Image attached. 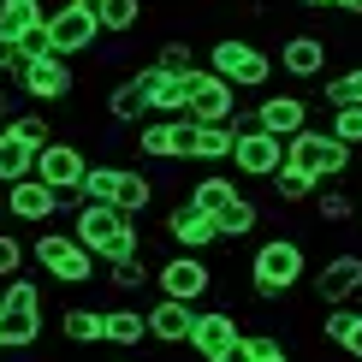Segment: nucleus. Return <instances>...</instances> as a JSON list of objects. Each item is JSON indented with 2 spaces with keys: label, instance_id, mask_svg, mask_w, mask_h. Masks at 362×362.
<instances>
[{
  "label": "nucleus",
  "instance_id": "26",
  "mask_svg": "<svg viewBox=\"0 0 362 362\" xmlns=\"http://www.w3.org/2000/svg\"><path fill=\"white\" fill-rule=\"evenodd\" d=\"M267 185H274V196H279L285 208H297V202H315V190H321V185H315V178H309L303 167H291V160H285V167H279L274 178H267Z\"/></svg>",
  "mask_w": 362,
  "mask_h": 362
},
{
  "label": "nucleus",
  "instance_id": "49",
  "mask_svg": "<svg viewBox=\"0 0 362 362\" xmlns=\"http://www.w3.org/2000/svg\"><path fill=\"white\" fill-rule=\"evenodd\" d=\"M333 12H344V18H362V0H333Z\"/></svg>",
  "mask_w": 362,
  "mask_h": 362
},
{
  "label": "nucleus",
  "instance_id": "30",
  "mask_svg": "<svg viewBox=\"0 0 362 362\" xmlns=\"http://www.w3.org/2000/svg\"><path fill=\"white\" fill-rule=\"evenodd\" d=\"M48 18V6L42 0H0V36H24L30 24Z\"/></svg>",
  "mask_w": 362,
  "mask_h": 362
},
{
  "label": "nucleus",
  "instance_id": "29",
  "mask_svg": "<svg viewBox=\"0 0 362 362\" xmlns=\"http://www.w3.org/2000/svg\"><path fill=\"white\" fill-rule=\"evenodd\" d=\"M59 339H71V344H101V309H66L59 315Z\"/></svg>",
  "mask_w": 362,
  "mask_h": 362
},
{
  "label": "nucleus",
  "instance_id": "3",
  "mask_svg": "<svg viewBox=\"0 0 362 362\" xmlns=\"http://www.w3.org/2000/svg\"><path fill=\"white\" fill-rule=\"evenodd\" d=\"M36 339H42V285L18 274L0 285V351H30Z\"/></svg>",
  "mask_w": 362,
  "mask_h": 362
},
{
  "label": "nucleus",
  "instance_id": "23",
  "mask_svg": "<svg viewBox=\"0 0 362 362\" xmlns=\"http://www.w3.org/2000/svg\"><path fill=\"white\" fill-rule=\"evenodd\" d=\"M155 202V185H148L143 173H131V167H119V178H113V196H107V208H119L125 220H137L143 208Z\"/></svg>",
  "mask_w": 362,
  "mask_h": 362
},
{
  "label": "nucleus",
  "instance_id": "14",
  "mask_svg": "<svg viewBox=\"0 0 362 362\" xmlns=\"http://www.w3.org/2000/svg\"><path fill=\"white\" fill-rule=\"evenodd\" d=\"M362 291V250H339V255H327V267L315 274V297L321 303H351V297Z\"/></svg>",
  "mask_w": 362,
  "mask_h": 362
},
{
  "label": "nucleus",
  "instance_id": "32",
  "mask_svg": "<svg viewBox=\"0 0 362 362\" xmlns=\"http://www.w3.org/2000/svg\"><path fill=\"white\" fill-rule=\"evenodd\" d=\"M321 95H327V107H362V66H344L339 78H327Z\"/></svg>",
  "mask_w": 362,
  "mask_h": 362
},
{
  "label": "nucleus",
  "instance_id": "25",
  "mask_svg": "<svg viewBox=\"0 0 362 362\" xmlns=\"http://www.w3.org/2000/svg\"><path fill=\"white\" fill-rule=\"evenodd\" d=\"M143 18V0H95V24L101 36H131Z\"/></svg>",
  "mask_w": 362,
  "mask_h": 362
},
{
  "label": "nucleus",
  "instance_id": "2",
  "mask_svg": "<svg viewBox=\"0 0 362 362\" xmlns=\"http://www.w3.org/2000/svg\"><path fill=\"white\" fill-rule=\"evenodd\" d=\"M71 238H78L89 255H107V262L143 250L137 220H125V214H119V208H107V202H78V208H71Z\"/></svg>",
  "mask_w": 362,
  "mask_h": 362
},
{
  "label": "nucleus",
  "instance_id": "8",
  "mask_svg": "<svg viewBox=\"0 0 362 362\" xmlns=\"http://www.w3.org/2000/svg\"><path fill=\"white\" fill-rule=\"evenodd\" d=\"M155 285H160V297L167 303H202L208 291H214V267L202 262V255H167V262L155 267Z\"/></svg>",
  "mask_w": 362,
  "mask_h": 362
},
{
  "label": "nucleus",
  "instance_id": "39",
  "mask_svg": "<svg viewBox=\"0 0 362 362\" xmlns=\"http://www.w3.org/2000/svg\"><path fill=\"white\" fill-rule=\"evenodd\" d=\"M327 137L344 143V148H362V107H333V125H327Z\"/></svg>",
  "mask_w": 362,
  "mask_h": 362
},
{
  "label": "nucleus",
  "instance_id": "50",
  "mask_svg": "<svg viewBox=\"0 0 362 362\" xmlns=\"http://www.w3.org/2000/svg\"><path fill=\"white\" fill-rule=\"evenodd\" d=\"M297 6H309V12H321V6H333V0H297Z\"/></svg>",
  "mask_w": 362,
  "mask_h": 362
},
{
  "label": "nucleus",
  "instance_id": "37",
  "mask_svg": "<svg viewBox=\"0 0 362 362\" xmlns=\"http://www.w3.org/2000/svg\"><path fill=\"white\" fill-rule=\"evenodd\" d=\"M12 42H18V59H24V66H36V59H54V36H48V18H42V24H30L24 36H12Z\"/></svg>",
  "mask_w": 362,
  "mask_h": 362
},
{
  "label": "nucleus",
  "instance_id": "9",
  "mask_svg": "<svg viewBox=\"0 0 362 362\" xmlns=\"http://www.w3.org/2000/svg\"><path fill=\"white\" fill-rule=\"evenodd\" d=\"M83 173H89L83 148H78V143H66V137H54L48 148H36V160H30V178H42L54 196H78Z\"/></svg>",
  "mask_w": 362,
  "mask_h": 362
},
{
  "label": "nucleus",
  "instance_id": "34",
  "mask_svg": "<svg viewBox=\"0 0 362 362\" xmlns=\"http://www.w3.org/2000/svg\"><path fill=\"white\" fill-rule=\"evenodd\" d=\"M232 125H196V160H232Z\"/></svg>",
  "mask_w": 362,
  "mask_h": 362
},
{
  "label": "nucleus",
  "instance_id": "16",
  "mask_svg": "<svg viewBox=\"0 0 362 362\" xmlns=\"http://www.w3.org/2000/svg\"><path fill=\"white\" fill-rule=\"evenodd\" d=\"M274 71H285L291 83H309L327 71V42L321 36H285L279 54H274Z\"/></svg>",
  "mask_w": 362,
  "mask_h": 362
},
{
  "label": "nucleus",
  "instance_id": "35",
  "mask_svg": "<svg viewBox=\"0 0 362 362\" xmlns=\"http://www.w3.org/2000/svg\"><path fill=\"white\" fill-rule=\"evenodd\" d=\"M107 285L113 291H143L148 285V262L143 255H119V262H107Z\"/></svg>",
  "mask_w": 362,
  "mask_h": 362
},
{
  "label": "nucleus",
  "instance_id": "7",
  "mask_svg": "<svg viewBox=\"0 0 362 362\" xmlns=\"http://www.w3.org/2000/svg\"><path fill=\"white\" fill-rule=\"evenodd\" d=\"M48 36H54V54L71 59V54H89L101 42V24H95V0H59L48 12Z\"/></svg>",
  "mask_w": 362,
  "mask_h": 362
},
{
  "label": "nucleus",
  "instance_id": "28",
  "mask_svg": "<svg viewBox=\"0 0 362 362\" xmlns=\"http://www.w3.org/2000/svg\"><path fill=\"white\" fill-rule=\"evenodd\" d=\"M356 196L351 190H315V220H321V226H351L356 220Z\"/></svg>",
  "mask_w": 362,
  "mask_h": 362
},
{
  "label": "nucleus",
  "instance_id": "27",
  "mask_svg": "<svg viewBox=\"0 0 362 362\" xmlns=\"http://www.w3.org/2000/svg\"><path fill=\"white\" fill-rule=\"evenodd\" d=\"M255 226H262V208H255L250 196H238L232 208H220V214H214V232L220 238H250Z\"/></svg>",
  "mask_w": 362,
  "mask_h": 362
},
{
  "label": "nucleus",
  "instance_id": "19",
  "mask_svg": "<svg viewBox=\"0 0 362 362\" xmlns=\"http://www.w3.org/2000/svg\"><path fill=\"white\" fill-rule=\"evenodd\" d=\"M232 339H244V327H238L232 309H202L196 327H190V351H202V356H220Z\"/></svg>",
  "mask_w": 362,
  "mask_h": 362
},
{
  "label": "nucleus",
  "instance_id": "18",
  "mask_svg": "<svg viewBox=\"0 0 362 362\" xmlns=\"http://www.w3.org/2000/svg\"><path fill=\"white\" fill-rule=\"evenodd\" d=\"M167 232H173V244L185 250V255H208L220 244V232H214V220L202 214V208H190V202H178L173 214H167Z\"/></svg>",
  "mask_w": 362,
  "mask_h": 362
},
{
  "label": "nucleus",
  "instance_id": "21",
  "mask_svg": "<svg viewBox=\"0 0 362 362\" xmlns=\"http://www.w3.org/2000/svg\"><path fill=\"white\" fill-rule=\"evenodd\" d=\"M190 107V71L185 78H173V71H155V89H148V119H185Z\"/></svg>",
  "mask_w": 362,
  "mask_h": 362
},
{
  "label": "nucleus",
  "instance_id": "10",
  "mask_svg": "<svg viewBox=\"0 0 362 362\" xmlns=\"http://www.w3.org/2000/svg\"><path fill=\"white\" fill-rule=\"evenodd\" d=\"M232 113H238V89L220 83L208 66H196L190 71V107H185V119L190 125H232Z\"/></svg>",
  "mask_w": 362,
  "mask_h": 362
},
{
  "label": "nucleus",
  "instance_id": "42",
  "mask_svg": "<svg viewBox=\"0 0 362 362\" xmlns=\"http://www.w3.org/2000/svg\"><path fill=\"white\" fill-rule=\"evenodd\" d=\"M244 339H250V362H291L274 333H244Z\"/></svg>",
  "mask_w": 362,
  "mask_h": 362
},
{
  "label": "nucleus",
  "instance_id": "51",
  "mask_svg": "<svg viewBox=\"0 0 362 362\" xmlns=\"http://www.w3.org/2000/svg\"><path fill=\"white\" fill-rule=\"evenodd\" d=\"M356 214H362V208H356Z\"/></svg>",
  "mask_w": 362,
  "mask_h": 362
},
{
  "label": "nucleus",
  "instance_id": "52",
  "mask_svg": "<svg viewBox=\"0 0 362 362\" xmlns=\"http://www.w3.org/2000/svg\"><path fill=\"white\" fill-rule=\"evenodd\" d=\"M356 297H362V291H356Z\"/></svg>",
  "mask_w": 362,
  "mask_h": 362
},
{
  "label": "nucleus",
  "instance_id": "15",
  "mask_svg": "<svg viewBox=\"0 0 362 362\" xmlns=\"http://www.w3.org/2000/svg\"><path fill=\"white\" fill-rule=\"evenodd\" d=\"M18 89H24L30 101H66L71 89H78V71H71L66 59L54 54V59H36V66H24V71H18Z\"/></svg>",
  "mask_w": 362,
  "mask_h": 362
},
{
  "label": "nucleus",
  "instance_id": "20",
  "mask_svg": "<svg viewBox=\"0 0 362 362\" xmlns=\"http://www.w3.org/2000/svg\"><path fill=\"white\" fill-rule=\"evenodd\" d=\"M143 327H148V339H160V344H190L196 309H190V303H167V297H160V303L143 315Z\"/></svg>",
  "mask_w": 362,
  "mask_h": 362
},
{
  "label": "nucleus",
  "instance_id": "41",
  "mask_svg": "<svg viewBox=\"0 0 362 362\" xmlns=\"http://www.w3.org/2000/svg\"><path fill=\"white\" fill-rule=\"evenodd\" d=\"M24 262H30V250L18 244V232H0V285L18 279V274H24Z\"/></svg>",
  "mask_w": 362,
  "mask_h": 362
},
{
  "label": "nucleus",
  "instance_id": "33",
  "mask_svg": "<svg viewBox=\"0 0 362 362\" xmlns=\"http://www.w3.org/2000/svg\"><path fill=\"white\" fill-rule=\"evenodd\" d=\"M137 148L148 160H173V119H143L137 125Z\"/></svg>",
  "mask_w": 362,
  "mask_h": 362
},
{
  "label": "nucleus",
  "instance_id": "11",
  "mask_svg": "<svg viewBox=\"0 0 362 362\" xmlns=\"http://www.w3.org/2000/svg\"><path fill=\"white\" fill-rule=\"evenodd\" d=\"M6 208H12L18 226H48L54 214H71L78 196H54L42 178H18V185H6Z\"/></svg>",
  "mask_w": 362,
  "mask_h": 362
},
{
  "label": "nucleus",
  "instance_id": "17",
  "mask_svg": "<svg viewBox=\"0 0 362 362\" xmlns=\"http://www.w3.org/2000/svg\"><path fill=\"white\" fill-rule=\"evenodd\" d=\"M148 89H155V66H137V78L107 89V119L113 125H143L148 119Z\"/></svg>",
  "mask_w": 362,
  "mask_h": 362
},
{
  "label": "nucleus",
  "instance_id": "36",
  "mask_svg": "<svg viewBox=\"0 0 362 362\" xmlns=\"http://www.w3.org/2000/svg\"><path fill=\"white\" fill-rule=\"evenodd\" d=\"M30 160H36V155H30V148H18L6 131H0V185H18V178H30Z\"/></svg>",
  "mask_w": 362,
  "mask_h": 362
},
{
  "label": "nucleus",
  "instance_id": "4",
  "mask_svg": "<svg viewBox=\"0 0 362 362\" xmlns=\"http://www.w3.org/2000/svg\"><path fill=\"white\" fill-rule=\"evenodd\" d=\"M208 71H214L220 83H232V89H267V78H274V54L255 48V42H244V36H220L214 48H208Z\"/></svg>",
  "mask_w": 362,
  "mask_h": 362
},
{
  "label": "nucleus",
  "instance_id": "40",
  "mask_svg": "<svg viewBox=\"0 0 362 362\" xmlns=\"http://www.w3.org/2000/svg\"><path fill=\"white\" fill-rule=\"evenodd\" d=\"M113 178H119V167H89L83 185H78V202H107V196H113Z\"/></svg>",
  "mask_w": 362,
  "mask_h": 362
},
{
  "label": "nucleus",
  "instance_id": "43",
  "mask_svg": "<svg viewBox=\"0 0 362 362\" xmlns=\"http://www.w3.org/2000/svg\"><path fill=\"white\" fill-rule=\"evenodd\" d=\"M351 327H356V309H327V321H321V333H327V344H344V333H351Z\"/></svg>",
  "mask_w": 362,
  "mask_h": 362
},
{
  "label": "nucleus",
  "instance_id": "44",
  "mask_svg": "<svg viewBox=\"0 0 362 362\" xmlns=\"http://www.w3.org/2000/svg\"><path fill=\"white\" fill-rule=\"evenodd\" d=\"M173 160H196V125L173 119Z\"/></svg>",
  "mask_w": 362,
  "mask_h": 362
},
{
  "label": "nucleus",
  "instance_id": "12",
  "mask_svg": "<svg viewBox=\"0 0 362 362\" xmlns=\"http://www.w3.org/2000/svg\"><path fill=\"white\" fill-rule=\"evenodd\" d=\"M232 173H244V178H274L285 167V143L279 137H267V131H238L232 137V160H226Z\"/></svg>",
  "mask_w": 362,
  "mask_h": 362
},
{
  "label": "nucleus",
  "instance_id": "47",
  "mask_svg": "<svg viewBox=\"0 0 362 362\" xmlns=\"http://www.w3.org/2000/svg\"><path fill=\"white\" fill-rule=\"evenodd\" d=\"M339 351L351 356V362H362V315H356V327H351V333H344V344H339Z\"/></svg>",
  "mask_w": 362,
  "mask_h": 362
},
{
  "label": "nucleus",
  "instance_id": "45",
  "mask_svg": "<svg viewBox=\"0 0 362 362\" xmlns=\"http://www.w3.org/2000/svg\"><path fill=\"white\" fill-rule=\"evenodd\" d=\"M24 71V59H18V42L12 36H0V78H18Z\"/></svg>",
  "mask_w": 362,
  "mask_h": 362
},
{
  "label": "nucleus",
  "instance_id": "5",
  "mask_svg": "<svg viewBox=\"0 0 362 362\" xmlns=\"http://www.w3.org/2000/svg\"><path fill=\"white\" fill-rule=\"evenodd\" d=\"M30 262H36L48 279H59V285H89L95 279V255H89L71 232H54V226L30 244Z\"/></svg>",
  "mask_w": 362,
  "mask_h": 362
},
{
  "label": "nucleus",
  "instance_id": "6",
  "mask_svg": "<svg viewBox=\"0 0 362 362\" xmlns=\"http://www.w3.org/2000/svg\"><path fill=\"white\" fill-rule=\"evenodd\" d=\"M351 155H356V148L333 143L327 131H297V137L285 143V160H291V167H303L315 185H327V178H344V173H351Z\"/></svg>",
  "mask_w": 362,
  "mask_h": 362
},
{
  "label": "nucleus",
  "instance_id": "24",
  "mask_svg": "<svg viewBox=\"0 0 362 362\" xmlns=\"http://www.w3.org/2000/svg\"><path fill=\"white\" fill-rule=\"evenodd\" d=\"M148 327H143V309H107L101 315V344H119V351H131V344H143Z\"/></svg>",
  "mask_w": 362,
  "mask_h": 362
},
{
  "label": "nucleus",
  "instance_id": "48",
  "mask_svg": "<svg viewBox=\"0 0 362 362\" xmlns=\"http://www.w3.org/2000/svg\"><path fill=\"white\" fill-rule=\"evenodd\" d=\"M18 113H24V107H18V101L6 95V89H0V131H6V125H12V119H18Z\"/></svg>",
  "mask_w": 362,
  "mask_h": 362
},
{
  "label": "nucleus",
  "instance_id": "46",
  "mask_svg": "<svg viewBox=\"0 0 362 362\" xmlns=\"http://www.w3.org/2000/svg\"><path fill=\"white\" fill-rule=\"evenodd\" d=\"M208 362H250V339H232L220 356H208Z\"/></svg>",
  "mask_w": 362,
  "mask_h": 362
},
{
  "label": "nucleus",
  "instance_id": "1",
  "mask_svg": "<svg viewBox=\"0 0 362 362\" xmlns=\"http://www.w3.org/2000/svg\"><path fill=\"white\" fill-rule=\"evenodd\" d=\"M303 274H309L303 238L274 232V238H262V244H255V255H250V291L262 297V303H279L285 291H297V285H303Z\"/></svg>",
  "mask_w": 362,
  "mask_h": 362
},
{
  "label": "nucleus",
  "instance_id": "31",
  "mask_svg": "<svg viewBox=\"0 0 362 362\" xmlns=\"http://www.w3.org/2000/svg\"><path fill=\"white\" fill-rule=\"evenodd\" d=\"M6 137L18 143V148H30V155H36V148H48L54 143V131H48V113H18L6 125Z\"/></svg>",
  "mask_w": 362,
  "mask_h": 362
},
{
  "label": "nucleus",
  "instance_id": "22",
  "mask_svg": "<svg viewBox=\"0 0 362 362\" xmlns=\"http://www.w3.org/2000/svg\"><path fill=\"white\" fill-rule=\"evenodd\" d=\"M238 196H244V190H238V178H226V173H202V178L190 185L185 202H190V208H202V214L214 220L220 208H232V202H238Z\"/></svg>",
  "mask_w": 362,
  "mask_h": 362
},
{
  "label": "nucleus",
  "instance_id": "38",
  "mask_svg": "<svg viewBox=\"0 0 362 362\" xmlns=\"http://www.w3.org/2000/svg\"><path fill=\"white\" fill-rule=\"evenodd\" d=\"M155 71H173V78H185V71H196V48L190 42H160V54H155Z\"/></svg>",
  "mask_w": 362,
  "mask_h": 362
},
{
  "label": "nucleus",
  "instance_id": "13",
  "mask_svg": "<svg viewBox=\"0 0 362 362\" xmlns=\"http://www.w3.org/2000/svg\"><path fill=\"white\" fill-rule=\"evenodd\" d=\"M250 119H255V131H267V137L291 143L297 131H309V101L297 95V89H285V95H262V107H255Z\"/></svg>",
  "mask_w": 362,
  "mask_h": 362
}]
</instances>
